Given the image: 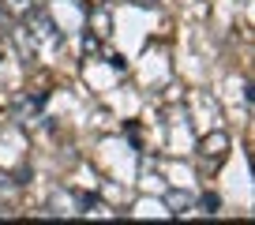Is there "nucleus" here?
<instances>
[{
  "label": "nucleus",
  "instance_id": "nucleus-2",
  "mask_svg": "<svg viewBox=\"0 0 255 225\" xmlns=\"http://www.w3.org/2000/svg\"><path fill=\"white\" fill-rule=\"evenodd\" d=\"M0 8H4V15H11V19H26L38 4H34V0H0Z\"/></svg>",
  "mask_w": 255,
  "mask_h": 225
},
{
  "label": "nucleus",
  "instance_id": "nucleus-4",
  "mask_svg": "<svg viewBox=\"0 0 255 225\" xmlns=\"http://www.w3.org/2000/svg\"><path fill=\"white\" fill-rule=\"evenodd\" d=\"M8 195H11V180L0 173V199H8Z\"/></svg>",
  "mask_w": 255,
  "mask_h": 225
},
{
  "label": "nucleus",
  "instance_id": "nucleus-3",
  "mask_svg": "<svg viewBox=\"0 0 255 225\" xmlns=\"http://www.w3.org/2000/svg\"><path fill=\"white\" fill-rule=\"evenodd\" d=\"M203 154H207V158H214V154L222 158L225 154V135H210L207 143H203Z\"/></svg>",
  "mask_w": 255,
  "mask_h": 225
},
{
  "label": "nucleus",
  "instance_id": "nucleus-1",
  "mask_svg": "<svg viewBox=\"0 0 255 225\" xmlns=\"http://www.w3.org/2000/svg\"><path fill=\"white\" fill-rule=\"evenodd\" d=\"M26 23H30V34H34V41H41V45L56 41V26H53V19H49V11L34 8L30 15H26Z\"/></svg>",
  "mask_w": 255,
  "mask_h": 225
}]
</instances>
